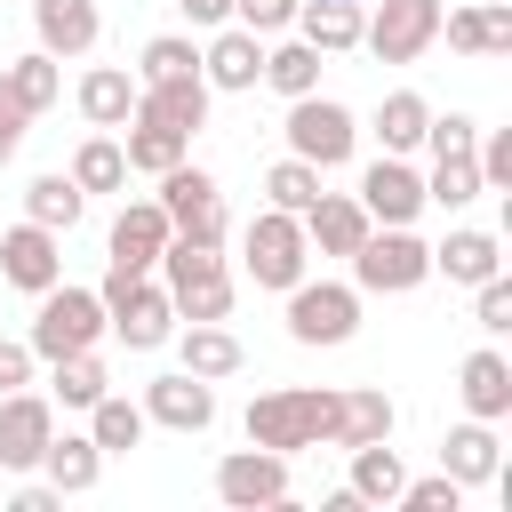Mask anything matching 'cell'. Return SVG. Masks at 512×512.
<instances>
[{"instance_id": "26", "label": "cell", "mask_w": 512, "mask_h": 512, "mask_svg": "<svg viewBox=\"0 0 512 512\" xmlns=\"http://www.w3.org/2000/svg\"><path fill=\"white\" fill-rule=\"evenodd\" d=\"M80 120L120 136V128L136 120V80H128L120 64H88V72H80Z\"/></svg>"}, {"instance_id": "49", "label": "cell", "mask_w": 512, "mask_h": 512, "mask_svg": "<svg viewBox=\"0 0 512 512\" xmlns=\"http://www.w3.org/2000/svg\"><path fill=\"white\" fill-rule=\"evenodd\" d=\"M176 8H184V16H192V24H208V32H216V24H224V16H232V0H176Z\"/></svg>"}, {"instance_id": "5", "label": "cell", "mask_w": 512, "mask_h": 512, "mask_svg": "<svg viewBox=\"0 0 512 512\" xmlns=\"http://www.w3.org/2000/svg\"><path fill=\"white\" fill-rule=\"evenodd\" d=\"M104 336H112V328H104V296L56 280V288H40V312H32V336H24V344H32L40 360H64V352H96Z\"/></svg>"}, {"instance_id": "35", "label": "cell", "mask_w": 512, "mask_h": 512, "mask_svg": "<svg viewBox=\"0 0 512 512\" xmlns=\"http://www.w3.org/2000/svg\"><path fill=\"white\" fill-rule=\"evenodd\" d=\"M400 480H408V472H400V456H392L384 440H360V448H352V480H344V488H352L360 504H400Z\"/></svg>"}, {"instance_id": "8", "label": "cell", "mask_w": 512, "mask_h": 512, "mask_svg": "<svg viewBox=\"0 0 512 512\" xmlns=\"http://www.w3.org/2000/svg\"><path fill=\"white\" fill-rule=\"evenodd\" d=\"M160 208H168V224H176V240H200V248H224V192H216V176L208 168H192V160H176L168 176H160V192H152Z\"/></svg>"}, {"instance_id": "20", "label": "cell", "mask_w": 512, "mask_h": 512, "mask_svg": "<svg viewBox=\"0 0 512 512\" xmlns=\"http://www.w3.org/2000/svg\"><path fill=\"white\" fill-rule=\"evenodd\" d=\"M440 472L456 480V488H488V480H504V440H496V424H456L448 440H440Z\"/></svg>"}, {"instance_id": "11", "label": "cell", "mask_w": 512, "mask_h": 512, "mask_svg": "<svg viewBox=\"0 0 512 512\" xmlns=\"http://www.w3.org/2000/svg\"><path fill=\"white\" fill-rule=\"evenodd\" d=\"M352 200L368 208V224H416V216L432 208V200H424V176L408 168V152H384V160H368Z\"/></svg>"}, {"instance_id": "42", "label": "cell", "mask_w": 512, "mask_h": 512, "mask_svg": "<svg viewBox=\"0 0 512 512\" xmlns=\"http://www.w3.org/2000/svg\"><path fill=\"white\" fill-rule=\"evenodd\" d=\"M472 144H480V120H464V112H432V120H424V152H432V160L472 152Z\"/></svg>"}, {"instance_id": "3", "label": "cell", "mask_w": 512, "mask_h": 512, "mask_svg": "<svg viewBox=\"0 0 512 512\" xmlns=\"http://www.w3.org/2000/svg\"><path fill=\"white\" fill-rule=\"evenodd\" d=\"M152 272H160L176 320H224V312H232V272H224L216 248H200V240H168Z\"/></svg>"}, {"instance_id": "38", "label": "cell", "mask_w": 512, "mask_h": 512, "mask_svg": "<svg viewBox=\"0 0 512 512\" xmlns=\"http://www.w3.org/2000/svg\"><path fill=\"white\" fill-rule=\"evenodd\" d=\"M264 88H280V96H312V88H320V48H304V40L264 48Z\"/></svg>"}, {"instance_id": "46", "label": "cell", "mask_w": 512, "mask_h": 512, "mask_svg": "<svg viewBox=\"0 0 512 512\" xmlns=\"http://www.w3.org/2000/svg\"><path fill=\"white\" fill-rule=\"evenodd\" d=\"M32 368H40V352H32V344H16V336H0V392L32 384Z\"/></svg>"}, {"instance_id": "14", "label": "cell", "mask_w": 512, "mask_h": 512, "mask_svg": "<svg viewBox=\"0 0 512 512\" xmlns=\"http://www.w3.org/2000/svg\"><path fill=\"white\" fill-rule=\"evenodd\" d=\"M48 432H56V400L48 392H32V384L0 392V472H32Z\"/></svg>"}, {"instance_id": "34", "label": "cell", "mask_w": 512, "mask_h": 512, "mask_svg": "<svg viewBox=\"0 0 512 512\" xmlns=\"http://www.w3.org/2000/svg\"><path fill=\"white\" fill-rule=\"evenodd\" d=\"M88 440H96L104 456H128V448L144 440V400H128V392H104V400L88 408Z\"/></svg>"}, {"instance_id": "18", "label": "cell", "mask_w": 512, "mask_h": 512, "mask_svg": "<svg viewBox=\"0 0 512 512\" xmlns=\"http://www.w3.org/2000/svg\"><path fill=\"white\" fill-rule=\"evenodd\" d=\"M168 240H176V224H168L160 200H128V208L112 216V264H120V272H152Z\"/></svg>"}, {"instance_id": "40", "label": "cell", "mask_w": 512, "mask_h": 512, "mask_svg": "<svg viewBox=\"0 0 512 512\" xmlns=\"http://www.w3.org/2000/svg\"><path fill=\"white\" fill-rule=\"evenodd\" d=\"M424 200H440V208H472V200H480V168H472V152H448V160H432V176H424Z\"/></svg>"}, {"instance_id": "1", "label": "cell", "mask_w": 512, "mask_h": 512, "mask_svg": "<svg viewBox=\"0 0 512 512\" xmlns=\"http://www.w3.org/2000/svg\"><path fill=\"white\" fill-rule=\"evenodd\" d=\"M328 424H336V392L328 384H280V392H256L248 400V440L256 448H280V456L320 448Z\"/></svg>"}, {"instance_id": "33", "label": "cell", "mask_w": 512, "mask_h": 512, "mask_svg": "<svg viewBox=\"0 0 512 512\" xmlns=\"http://www.w3.org/2000/svg\"><path fill=\"white\" fill-rule=\"evenodd\" d=\"M80 208H88V192H80L64 168L24 184V216H32V224H48V232H72V224H80Z\"/></svg>"}, {"instance_id": "29", "label": "cell", "mask_w": 512, "mask_h": 512, "mask_svg": "<svg viewBox=\"0 0 512 512\" xmlns=\"http://www.w3.org/2000/svg\"><path fill=\"white\" fill-rule=\"evenodd\" d=\"M120 152H128V176H168V168L192 152V136H176V128H160V120H128V128H120Z\"/></svg>"}, {"instance_id": "23", "label": "cell", "mask_w": 512, "mask_h": 512, "mask_svg": "<svg viewBox=\"0 0 512 512\" xmlns=\"http://www.w3.org/2000/svg\"><path fill=\"white\" fill-rule=\"evenodd\" d=\"M432 272H448V288H480L488 272H504V240L480 232V224H456V232L432 248Z\"/></svg>"}, {"instance_id": "15", "label": "cell", "mask_w": 512, "mask_h": 512, "mask_svg": "<svg viewBox=\"0 0 512 512\" xmlns=\"http://www.w3.org/2000/svg\"><path fill=\"white\" fill-rule=\"evenodd\" d=\"M144 424H168V432H208L216 424V384L176 368V376H152L144 384Z\"/></svg>"}, {"instance_id": "12", "label": "cell", "mask_w": 512, "mask_h": 512, "mask_svg": "<svg viewBox=\"0 0 512 512\" xmlns=\"http://www.w3.org/2000/svg\"><path fill=\"white\" fill-rule=\"evenodd\" d=\"M216 496L232 504V512H256V504H288V456L280 448H232L224 464H216Z\"/></svg>"}, {"instance_id": "17", "label": "cell", "mask_w": 512, "mask_h": 512, "mask_svg": "<svg viewBox=\"0 0 512 512\" xmlns=\"http://www.w3.org/2000/svg\"><path fill=\"white\" fill-rule=\"evenodd\" d=\"M200 80H208V88H224V96L256 88V80H264V40H256L248 24H232V16H224V24H216V40L200 48Z\"/></svg>"}, {"instance_id": "24", "label": "cell", "mask_w": 512, "mask_h": 512, "mask_svg": "<svg viewBox=\"0 0 512 512\" xmlns=\"http://www.w3.org/2000/svg\"><path fill=\"white\" fill-rule=\"evenodd\" d=\"M304 240H312L320 256H352V248L368 240V208H360L352 192H320V200L304 208Z\"/></svg>"}, {"instance_id": "48", "label": "cell", "mask_w": 512, "mask_h": 512, "mask_svg": "<svg viewBox=\"0 0 512 512\" xmlns=\"http://www.w3.org/2000/svg\"><path fill=\"white\" fill-rule=\"evenodd\" d=\"M56 504H64V496H56L48 480H32V488H16V512H56Z\"/></svg>"}, {"instance_id": "2", "label": "cell", "mask_w": 512, "mask_h": 512, "mask_svg": "<svg viewBox=\"0 0 512 512\" xmlns=\"http://www.w3.org/2000/svg\"><path fill=\"white\" fill-rule=\"evenodd\" d=\"M104 328L128 344V352H160L168 336H176V304H168V288L152 280V272H104Z\"/></svg>"}, {"instance_id": "4", "label": "cell", "mask_w": 512, "mask_h": 512, "mask_svg": "<svg viewBox=\"0 0 512 512\" xmlns=\"http://www.w3.org/2000/svg\"><path fill=\"white\" fill-rule=\"evenodd\" d=\"M432 280V248L408 224H368V240L352 248V288L360 296H408Z\"/></svg>"}, {"instance_id": "21", "label": "cell", "mask_w": 512, "mask_h": 512, "mask_svg": "<svg viewBox=\"0 0 512 512\" xmlns=\"http://www.w3.org/2000/svg\"><path fill=\"white\" fill-rule=\"evenodd\" d=\"M32 32H40V48L64 64V56H88V48H96L104 16H96V0H32Z\"/></svg>"}, {"instance_id": "19", "label": "cell", "mask_w": 512, "mask_h": 512, "mask_svg": "<svg viewBox=\"0 0 512 512\" xmlns=\"http://www.w3.org/2000/svg\"><path fill=\"white\" fill-rule=\"evenodd\" d=\"M456 392H464V416H480V424H504V416H512V360H504L496 344L464 352V368H456Z\"/></svg>"}, {"instance_id": "27", "label": "cell", "mask_w": 512, "mask_h": 512, "mask_svg": "<svg viewBox=\"0 0 512 512\" xmlns=\"http://www.w3.org/2000/svg\"><path fill=\"white\" fill-rule=\"evenodd\" d=\"M360 440H392V400H384L376 384H344V392H336L328 448H360Z\"/></svg>"}, {"instance_id": "13", "label": "cell", "mask_w": 512, "mask_h": 512, "mask_svg": "<svg viewBox=\"0 0 512 512\" xmlns=\"http://www.w3.org/2000/svg\"><path fill=\"white\" fill-rule=\"evenodd\" d=\"M0 280L8 288H24V296H40V288H56L64 280V232H48V224H8L0 232Z\"/></svg>"}, {"instance_id": "37", "label": "cell", "mask_w": 512, "mask_h": 512, "mask_svg": "<svg viewBox=\"0 0 512 512\" xmlns=\"http://www.w3.org/2000/svg\"><path fill=\"white\" fill-rule=\"evenodd\" d=\"M56 376H48V400H64V408H96L104 392H112V376H104V360L96 352H64V360H48Z\"/></svg>"}, {"instance_id": "6", "label": "cell", "mask_w": 512, "mask_h": 512, "mask_svg": "<svg viewBox=\"0 0 512 512\" xmlns=\"http://www.w3.org/2000/svg\"><path fill=\"white\" fill-rule=\"evenodd\" d=\"M240 256H248V280L256 288H296L304 280V264H312V240H304V216H288V208H256V224L240 232Z\"/></svg>"}, {"instance_id": "16", "label": "cell", "mask_w": 512, "mask_h": 512, "mask_svg": "<svg viewBox=\"0 0 512 512\" xmlns=\"http://www.w3.org/2000/svg\"><path fill=\"white\" fill-rule=\"evenodd\" d=\"M208 80L200 72H176V80H136V120H160L176 136H200L208 128Z\"/></svg>"}, {"instance_id": "45", "label": "cell", "mask_w": 512, "mask_h": 512, "mask_svg": "<svg viewBox=\"0 0 512 512\" xmlns=\"http://www.w3.org/2000/svg\"><path fill=\"white\" fill-rule=\"evenodd\" d=\"M232 24H248L256 40H272V32L296 24V0H232Z\"/></svg>"}, {"instance_id": "47", "label": "cell", "mask_w": 512, "mask_h": 512, "mask_svg": "<svg viewBox=\"0 0 512 512\" xmlns=\"http://www.w3.org/2000/svg\"><path fill=\"white\" fill-rule=\"evenodd\" d=\"M24 128H32V112L8 96V80H0V168L16 160V144H24Z\"/></svg>"}, {"instance_id": "39", "label": "cell", "mask_w": 512, "mask_h": 512, "mask_svg": "<svg viewBox=\"0 0 512 512\" xmlns=\"http://www.w3.org/2000/svg\"><path fill=\"white\" fill-rule=\"evenodd\" d=\"M312 200H320V168H312V160H296V152H288V160H272V168H264V208L304 216Z\"/></svg>"}, {"instance_id": "41", "label": "cell", "mask_w": 512, "mask_h": 512, "mask_svg": "<svg viewBox=\"0 0 512 512\" xmlns=\"http://www.w3.org/2000/svg\"><path fill=\"white\" fill-rule=\"evenodd\" d=\"M176 72H200V48H192L184 32L144 40V72H136V80H176Z\"/></svg>"}, {"instance_id": "28", "label": "cell", "mask_w": 512, "mask_h": 512, "mask_svg": "<svg viewBox=\"0 0 512 512\" xmlns=\"http://www.w3.org/2000/svg\"><path fill=\"white\" fill-rule=\"evenodd\" d=\"M296 40L320 56L360 48V0H296Z\"/></svg>"}, {"instance_id": "44", "label": "cell", "mask_w": 512, "mask_h": 512, "mask_svg": "<svg viewBox=\"0 0 512 512\" xmlns=\"http://www.w3.org/2000/svg\"><path fill=\"white\" fill-rule=\"evenodd\" d=\"M400 504H408V512H456L464 488H456L448 472H432V480H400Z\"/></svg>"}, {"instance_id": "36", "label": "cell", "mask_w": 512, "mask_h": 512, "mask_svg": "<svg viewBox=\"0 0 512 512\" xmlns=\"http://www.w3.org/2000/svg\"><path fill=\"white\" fill-rule=\"evenodd\" d=\"M424 120H432V104H424L416 88H392V96L376 104V144H384V152H416V144H424Z\"/></svg>"}, {"instance_id": "32", "label": "cell", "mask_w": 512, "mask_h": 512, "mask_svg": "<svg viewBox=\"0 0 512 512\" xmlns=\"http://www.w3.org/2000/svg\"><path fill=\"white\" fill-rule=\"evenodd\" d=\"M0 80H8V96H16V104H24L32 120H40V112H48L56 96H64V72H56V56H48V48H32V56L0 64Z\"/></svg>"}, {"instance_id": "43", "label": "cell", "mask_w": 512, "mask_h": 512, "mask_svg": "<svg viewBox=\"0 0 512 512\" xmlns=\"http://www.w3.org/2000/svg\"><path fill=\"white\" fill-rule=\"evenodd\" d=\"M472 296H480V304H472V320H480L488 336H504V328H512V280H504V272H488Z\"/></svg>"}, {"instance_id": "30", "label": "cell", "mask_w": 512, "mask_h": 512, "mask_svg": "<svg viewBox=\"0 0 512 512\" xmlns=\"http://www.w3.org/2000/svg\"><path fill=\"white\" fill-rule=\"evenodd\" d=\"M64 176H72L80 192H120V184H128V152H120V136H112V128L80 136V152H72Z\"/></svg>"}, {"instance_id": "9", "label": "cell", "mask_w": 512, "mask_h": 512, "mask_svg": "<svg viewBox=\"0 0 512 512\" xmlns=\"http://www.w3.org/2000/svg\"><path fill=\"white\" fill-rule=\"evenodd\" d=\"M440 40V0H376V16H360V48L376 64H416Z\"/></svg>"}, {"instance_id": "22", "label": "cell", "mask_w": 512, "mask_h": 512, "mask_svg": "<svg viewBox=\"0 0 512 512\" xmlns=\"http://www.w3.org/2000/svg\"><path fill=\"white\" fill-rule=\"evenodd\" d=\"M440 32L456 56H512V8L480 0V8H440Z\"/></svg>"}, {"instance_id": "10", "label": "cell", "mask_w": 512, "mask_h": 512, "mask_svg": "<svg viewBox=\"0 0 512 512\" xmlns=\"http://www.w3.org/2000/svg\"><path fill=\"white\" fill-rule=\"evenodd\" d=\"M360 328V288L344 280H296L288 288V336L296 344H352Z\"/></svg>"}, {"instance_id": "31", "label": "cell", "mask_w": 512, "mask_h": 512, "mask_svg": "<svg viewBox=\"0 0 512 512\" xmlns=\"http://www.w3.org/2000/svg\"><path fill=\"white\" fill-rule=\"evenodd\" d=\"M240 360H248V352H240V336H232L224 320H192V328H184V368H192V376L216 384V376H240Z\"/></svg>"}, {"instance_id": "7", "label": "cell", "mask_w": 512, "mask_h": 512, "mask_svg": "<svg viewBox=\"0 0 512 512\" xmlns=\"http://www.w3.org/2000/svg\"><path fill=\"white\" fill-rule=\"evenodd\" d=\"M352 144H360V120H352L336 96H320V88H312V96H288V152H296V160H312V168L328 176V168L352 160Z\"/></svg>"}, {"instance_id": "25", "label": "cell", "mask_w": 512, "mask_h": 512, "mask_svg": "<svg viewBox=\"0 0 512 512\" xmlns=\"http://www.w3.org/2000/svg\"><path fill=\"white\" fill-rule=\"evenodd\" d=\"M40 472H48V488H56V496H88V488L104 480V448H96L88 432H48Z\"/></svg>"}]
</instances>
